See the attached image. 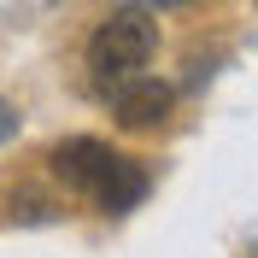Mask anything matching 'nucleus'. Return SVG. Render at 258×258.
<instances>
[{
	"mask_svg": "<svg viewBox=\"0 0 258 258\" xmlns=\"http://www.w3.org/2000/svg\"><path fill=\"white\" fill-rule=\"evenodd\" d=\"M153 47H159V24L147 18V6H117V12H106L94 24V35H88V71L112 88V82L147 71Z\"/></svg>",
	"mask_w": 258,
	"mask_h": 258,
	"instance_id": "obj_1",
	"label": "nucleus"
},
{
	"mask_svg": "<svg viewBox=\"0 0 258 258\" xmlns=\"http://www.w3.org/2000/svg\"><path fill=\"white\" fill-rule=\"evenodd\" d=\"M112 94V117L129 129V135H147V129H159L164 117H170V106H176V88L170 82H159V77H123V82H112L106 88Z\"/></svg>",
	"mask_w": 258,
	"mask_h": 258,
	"instance_id": "obj_2",
	"label": "nucleus"
},
{
	"mask_svg": "<svg viewBox=\"0 0 258 258\" xmlns=\"http://www.w3.org/2000/svg\"><path fill=\"white\" fill-rule=\"evenodd\" d=\"M147 194H153V170H147L141 159H129V153H112L88 200H94L106 217H123V211H135V206H141Z\"/></svg>",
	"mask_w": 258,
	"mask_h": 258,
	"instance_id": "obj_3",
	"label": "nucleus"
},
{
	"mask_svg": "<svg viewBox=\"0 0 258 258\" xmlns=\"http://www.w3.org/2000/svg\"><path fill=\"white\" fill-rule=\"evenodd\" d=\"M106 159H112V147L100 141V135H64V141L47 153L53 176H59L71 194H94V182H100V170H106Z\"/></svg>",
	"mask_w": 258,
	"mask_h": 258,
	"instance_id": "obj_4",
	"label": "nucleus"
},
{
	"mask_svg": "<svg viewBox=\"0 0 258 258\" xmlns=\"http://www.w3.org/2000/svg\"><path fill=\"white\" fill-rule=\"evenodd\" d=\"M18 135H24V112H18L12 100L0 94V147H12V141H18Z\"/></svg>",
	"mask_w": 258,
	"mask_h": 258,
	"instance_id": "obj_5",
	"label": "nucleus"
},
{
	"mask_svg": "<svg viewBox=\"0 0 258 258\" xmlns=\"http://www.w3.org/2000/svg\"><path fill=\"white\" fill-rule=\"evenodd\" d=\"M147 12H182V6H194V0H141Z\"/></svg>",
	"mask_w": 258,
	"mask_h": 258,
	"instance_id": "obj_6",
	"label": "nucleus"
}]
</instances>
